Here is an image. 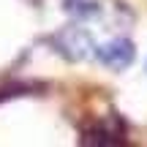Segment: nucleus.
Instances as JSON below:
<instances>
[{"mask_svg": "<svg viewBox=\"0 0 147 147\" xmlns=\"http://www.w3.org/2000/svg\"><path fill=\"white\" fill-rule=\"evenodd\" d=\"M55 44H57V49L65 55V57H71V60L84 57V55L90 52V47H93L90 36L84 30H79V27H68V30H63L57 38H55Z\"/></svg>", "mask_w": 147, "mask_h": 147, "instance_id": "nucleus-2", "label": "nucleus"}, {"mask_svg": "<svg viewBox=\"0 0 147 147\" xmlns=\"http://www.w3.org/2000/svg\"><path fill=\"white\" fill-rule=\"evenodd\" d=\"M65 11L76 19H90V16H98V5L93 0H65Z\"/></svg>", "mask_w": 147, "mask_h": 147, "instance_id": "nucleus-3", "label": "nucleus"}, {"mask_svg": "<svg viewBox=\"0 0 147 147\" xmlns=\"http://www.w3.org/2000/svg\"><path fill=\"white\" fill-rule=\"evenodd\" d=\"M95 55H98V60L106 65V68L123 71V68H128L131 60H134V47H131V41H125V38H117V41H109V44H104V47H98Z\"/></svg>", "mask_w": 147, "mask_h": 147, "instance_id": "nucleus-1", "label": "nucleus"}]
</instances>
